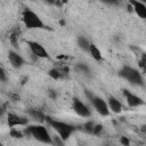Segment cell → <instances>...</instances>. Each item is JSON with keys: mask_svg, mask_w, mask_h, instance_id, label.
<instances>
[{"mask_svg": "<svg viewBox=\"0 0 146 146\" xmlns=\"http://www.w3.org/2000/svg\"><path fill=\"white\" fill-rule=\"evenodd\" d=\"M46 122L59 135V138L64 141V140H67L71 135L76 130V127L73 125V124H70L67 122H64V121H58V120H55L48 115H46Z\"/></svg>", "mask_w": 146, "mask_h": 146, "instance_id": "obj_1", "label": "cell"}, {"mask_svg": "<svg viewBox=\"0 0 146 146\" xmlns=\"http://www.w3.org/2000/svg\"><path fill=\"white\" fill-rule=\"evenodd\" d=\"M22 21L26 29L29 30H50L41 18L30 8H25L22 13Z\"/></svg>", "mask_w": 146, "mask_h": 146, "instance_id": "obj_2", "label": "cell"}, {"mask_svg": "<svg viewBox=\"0 0 146 146\" xmlns=\"http://www.w3.org/2000/svg\"><path fill=\"white\" fill-rule=\"evenodd\" d=\"M117 74L119 76H121L122 79L127 80L130 84H133V86H140L143 87L144 86V79H143V75L141 73L129 66V65H123L119 71H117Z\"/></svg>", "mask_w": 146, "mask_h": 146, "instance_id": "obj_3", "label": "cell"}, {"mask_svg": "<svg viewBox=\"0 0 146 146\" xmlns=\"http://www.w3.org/2000/svg\"><path fill=\"white\" fill-rule=\"evenodd\" d=\"M24 133L27 135V136H32L34 139H36L40 143H43V144H52V139H51L48 130L42 124L29 125L27 128H25Z\"/></svg>", "mask_w": 146, "mask_h": 146, "instance_id": "obj_4", "label": "cell"}, {"mask_svg": "<svg viewBox=\"0 0 146 146\" xmlns=\"http://www.w3.org/2000/svg\"><path fill=\"white\" fill-rule=\"evenodd\" d=\"M86 94L89 98V100L91 102L94 108L96 110V112L98 114H100L102 116H108L110 115V108H108V105L107 103L99 96H95L92 94H90L88 90H86Z\"/></svg>", "mask_w": 146, "mask_h": 146, "instance_id": "obj_5", "label": "cell"}, {"mask_svg": "<svg viewBox=\"0 0 146 146\" xmlns=\"http://www.w3.org/2000/svg\"><path fill=\"white\" fill-rule=\"evenodd\" d=\"M26 43H27L31 52L33 54V56H35L36 58H49L50 57L48 51L41 43H39L36 41H31V40L26 41Z\"/></svg>", "mask_w": 146, "mask_h": 146, "instance_id": "obj_6", "label": "cell"}, {"mask_svg": "<svg viewBox=\"0 0 146 146\" xmlns=\"http://www.w3.org/2000/svg\"><path fill=\"white\" fill-rule=\"evenodd\" d=\"M72 108H73V111L78 114V115H80V116H82V117H89V116H91V112H90V110L87 107V105L82 102V100H80L79 98H73V103H72Z\"/></svg>", "mask_w": 146, "mask_h": 146, "instance_id": "obj_7", "label": "cell"}, {"mask_svg": "<svg viewBox=\"0 0 146 146\" xmlns=\"http://www.w3.org/2000/svg\"><path fill=\"white\" fill-rule=\"evenodd\" d=\"M68 67L66 65H60L57 67H52L48 71V75L55 80H59V79H65L68 76Z\"/></svg>", "mask_w": 146, "mask_h": 146, "instance_id": "obj_8", "label": "cell"}, {"mask_svg": "<svg viewBox=\"0 0 146 146\" xmlns=\"http://www.w3.org/2000/svg\"><path fill=\"white\" fill-rule=\"evenodd\" d=\"M122 92H123V96L125 97V100H127V103H128V105L130 107H138V106H141L144 104L143 98H140L139 96L132 94L131 91H129L127 89H123Z\"/></svg>", "mask_w": 146, "mask_h": 146, "instance_id": "obj_9", "label": "cell"}, {"mask_svg": "<svg viewBox=\"0 0 146 146\" xmlns=\"http://www.w3.org/2000/svg\"><path fill=\"white\" fill-rule=\"evenodd\" d=\"M27 122L29 121H27L26 117L19 116V115L14 114V113H8L7 114V124L10 128L21 127V125H27Z\"/></svg>", "mask_w": 146, "mask_h": 146, "instance_id": "obj_10", "label": "cell"}, {"mask_svg": "<svg viewBox=\"0 0 146 146\" xmlns=\"http://www.w3.org/2000/svg\"><path fill=\"white\" fill-rule=\"evenodd\" d=\"M8 59H9V62H10V64L14 68H21L25 63L24 58L18 52H16L14 50L8 51Z\"/></svg>", "mask_w": 146, "mask_h": 146, "instance_id": "obj_11", "label": "cell"}, {"mask_svg": "<svg viewBox=\"0 0 146 146\" xmlns=\"http://www.w3.org/2000/svg\"><path fill=\"white\" fill-rule=\"evenodd\" d=\"M83 131H86L87 133H91V135H99L103 131V124L96 123L95 121H88L82 125Z\"/></svg>", "mask_w": 146, "mask_h": 146, "instance_id": "obj_12", "label": "cell"}, {"mask_svg": "<svg viewBox=\"0 0 146 146\" xmlns=\"http://www.w3.org/2000/svg\"><path fill=\"white\" fill-rule=\"evenodd\" d=\"M130 3L135 10V13L140 17V18H146V6L144 2L138 1V0H130Z\"/></svg>", "mask_w": 146, "mask_h": 146, "instance_id": "obj_13", "label": "cell"}, {"mask_svg": "<svg viewBox=\"0 0 146 146\" xmlns=\"http://www.w3.org/2000/svg\"><path fill=\"white\" fill-rule=\"evenodd\" d=\"M107 105H108V108L114 112V113H121L122 112V104L121 102L115 98L114 96H108V99H107Z\"/></svg>", "mask_w": 146, "mask_h": 146, "instance_id": "obj_14", "label": "cell"}, {"mask_svg": "<svg viewBox=\"0 0 146 146\" xmlns=\"http://www.w3.org/2000/svg\"><path fill=\"white\" fill-rule=\"evenodd\" d=\"M27 114H29L34 121H36V122L42 123V122L46 121V114H44L42 111H40V110H36V108H29V110H27Z\"/></svg>", "mask_w": 146, "mask_h": 146, "instance_id": "obj_15", "label": "cell"}, {"mask_svg": "<svg viewBox=\"0 0 146 146\" xmlns=\"http://www.w3.org/2000/svg\"><path fill=\"white\" fill-rule=\"evenodd\" d=\"M88 51H89V54L91 55V57H92L95 60H97V62H100V60H103V56H102V52H100L99 48H98L96 44H94V43H90Z\"/></svg>", "mask_w": 146, "mask_h": 146, "instance_id": "obj_16", "label": "cell"}, {"mask_svg": "<svg viewBox=\"0 0 146 146\" xmlns=\"http://www.w3.org/2000/svg\"><path fill=\"white\" fill-rule=\"evenodd\" d=\"M78 46L82 49V50H84V51H88V49H89V46H90V42H89V40L86 38V36H79L78 38Z\"/></svg>", "mask_w": 146, "mask_h": 146, "instance_id": "obj_17", "label": "cell"}, {"mask_svg": "<svg viewBox=\"0 0 146 146\" xmlns=\"http://www.w3.org/2000/svg\"><path fill=\"white\" fill-rule=\"evenodd\" d=\"M75 70L79 72V73H82L84 75H90V68L87 64L84 63H79L75 65Z\"/></svg>", "mask_w": 146, "mask_h": 146, "instance_id": "obj_18", "label": "cell"}, {"mask_svg": "<svg viewBox=\"0 0 146 146\" xmlns=\"http://www.w3.org/2000/svg\"><path fill=\"white\" fill-rule=\"evenodd\" d=\"M9 41H10V43H11L15 48L18 47V33H17L16 31H13V32L10 33V35H9Z\"/></svg>", "mask_w": 146, "mask_h": 146, "instance_id": "obj_19", "label": "cell"}, {"mask_svg": "<svg viewBox=\"0 0 146 146\" xmlns=\"http://www.w3.org/2000/svg\"><path fill=\"white\" fill-rule=\"evenodd\" d=\"M9 133H10V136H11L13 138H18V139H21V138L24 137V133H23L22 131H18V130L15 129V128H13Z\"/></svg>", "mask_w": 146, "mask_h": 146, "instance_id": "obj_20", "label": "cell"}, {"mask_svg": "<svg viewBox=\"0 0 146 146\" xmlns=\"http://www.w3.org/2000/svg\"><path fill=\"white\" fill-rule=\"evenodd\" d=\"M7 81V73L3 70V67L0 66V82H6Z\"/></svg>", "mask_w": 146, "mask_h": 146, "instance_id": "obj_21", "label": "cell"}, {"mask_svg": "<svg viewBox=\"0 0 146 146\" xmlns=\"http://www.w3.org/2000/svg\"><path fill=\"white\" fill-rule=\"evenodd\" d=\"M120 143H121L122 145H124V146H129V145H130V140H129L127 137H121V138H120Z\"/></svg>", "mask_w": 146, "mask_h": 146, "instance_id": "obj_22", "label": "cell"}, {"mask_svg": "<svg viewBox=\"0 0 146 146\" xmlns=\"http://www.w3.org/2000/svg\"><path fill=\"white\" fill-rule=\"evenodd\" d=\"M100 1L104 2V3H106V5H111V6L119 3V0H100Z\"/></svg>", "mask_w": 146, "mask_h": 146, "instance_id": "obj_23", "label": "cell"}, {"mask_svg": "<svg viewBox=\"0 0 146 146\" xmlns=\"http://www.w3.org/2000/svg\"><path fill=\"white\" fill-rule=\"evenodd\" d=\"M48 95H49V97H50L51 99H56V98H57V92H56V90L50 89V90L48 91Z\"/></svg>", "mask_w": 146, "mask_h": 146, "instance_id": "obj_24", "label": "cell"}, {"mask_svg": "<svg viewBox=\"0 0 146 146\" xmlns=\"http://www.w3.org/2000/svg\"><path fill=\"white\" fill-rule=\"evenodd\" d=\"M139 66H140L141 68H144V66H145V55H143L141 59L139 60Z\"/></svg>", "mask_w": 146, "mask_h": 146, "instance_id": "obj_25", "label": "cell"}, {"mask_svg": "<svg viewBox=\"0 0 146 146\" xmlns=\"http://www.w3.org/2000/svg\"><path fill=\"white\" fill-rule=\"evenodd\" d=\"M43 1H46V2H48L50 5H55L56 3V0H43Z\"/></svg>", "mask_w": 146, "mask_h": 146, "instance_id": "obj_26", "label": "cell"}, {"mask_svg": "<svg viewBox=\"0 0 146 146\" xmlns=\"http://www.w3.org/2000/svg\"><path fill=\"white\" fill-rule=\"evenodd\" d=\"M3 112H5V107L3 106H0V116L3 114Z\"/></svg>", "mask_w": 146, "mask_h": 146, "instance_id": "obj_27", "label": "cell"}, {"mask_svg": "<svg viewBox=\"0 0 146 146\" xmlns=\"http://www.w3.org/2000/svg\"><path fill=\"white\" fill-rule=\"evenodd\" d=\"M67 1H68V0H60V2H62V3H66Z\"/></svg>", "mask_w": 146, "mask_h": 146, "instance_id": "obj_28", "label": "cell"}, {"mask_svg": "<svg viewBox=\"0 0 146 146\" xmlns=\"http://www.w3.org/2000/svg\"><path fill=\"white\" fill-rule=\"evenodd\" d=\"M138 1H141V2H143V1H145V0H138Z\"/></svg>", "mask_w": 146, "mask_h": 146, "instance_id": "obj_29", "label": "cell"}, {"mask_svg": "<svg viewBox=\"0 0 146 146\" xmlns=\"http://www.w3.org/2000/svg\"><path fill=\"white\" fill-rule=\"evenodd\" d=\"M0 146H1V143H0Z\"/></svg>", "mask_w": 146, "mask_h": 146, "instance_id": "obj_30", "label": "cell"}]
</instances>
